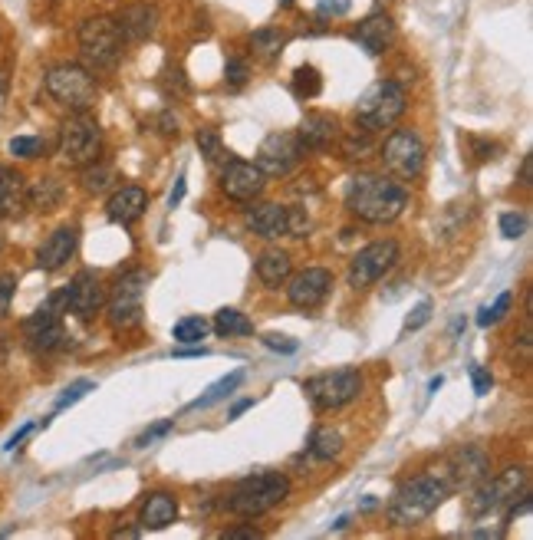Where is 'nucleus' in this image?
Returning <instances> with one entry per match:
<instances>
[{"label":"nucleus","mask_w":533,"mask_h":540,"mask_svg":"<svg viewBox=\"0 0 533 540\" xmlns=\"http://www.w3.org/2000/svg\"><path fill=\"white\" fill-rule=\"evenodd\" d=\"M102 155V132L96 119H89L86 112H76L60 126V159L73 168H86L99 162Z\"/></svg>","instance_id":"obj_8"},{"label":"nucleus","mask_w":533,"mask_h":540,"mask_svg":"<svg viewBox=\"0 0 533 540\" xmlns=\"http://www.w3.org/2000/svg\"><path fill=\"white\" fill-rule=\"evenodd\" d=\"M145 208H149V195H145L142 188L126 185V188H119L116 195L109 198L106 215H109V221H116V224H135L145 215Z\"/></svg>","instance_id":"obj_21"},{"label":"nucleus","mask_w":533,"mask_h":540,"mask_svg":"<svg viewBox=\"0 0 533 540\" xmlns=\"http://www.w3.org/2000/svg\"><path fill=\"white\" fill-rule=\"evenodd\" d=\"M280 4H283V7H293V0H280Z\"/></svg>","instance_id":"obj_54"},{"label":"nucleus","mask_w":533,"mask_h":540,"mask_svg":"<svg viewBox=\"0 0 533 540\" xmlns=\"http://www.w3.org/2000/svg\"><path fill=\"white\" fill-rule=\"evenodd\" d=\"M145 290H149V274L145 270H129L116 280L109 300V323L112 330H135L145 317Z\"/></svg>","instance_id":"obj_7"},{"label":"nucleus","mask_w":533,"mask_h":540,"mask_svg":"<svg viewBox=\"0 0 533 540\" xmlns=\"http://www.w3.org/2000/svg\"><path fill=\"white\" fill-rule=\"evenodd\" d=\"M251 405H254V399H241V402H234V405H231V419H237V415H244L247 409H251Z\"/></svg>","instance_id":"obj_52"},{"label":"nucleus","mask_w":533,"mask_h":540,"mask_svg":"<svg viewBox=\"0 0 533 540\" xmlns=\"http://www.w3.org/2000/svg\"><path fill=\"white\" fill-rule=\"evenodd\" d=\"M63 294H66V310H73L79 320H93L106 307V287H102V280L93 270H79Z\"/></svg>","instance_id":"obj_15"},{"label":"nucleus","mask_w":533,"mask_h":540,"mask_svg":"<svg viewBox=\"0 0 533 540\" xmlns=\"http://www.w3.org/2000/svg\"><path fill=\"white\" fill-rule=\"evenodd\" d=\"M109 182H112V168L99 165V162L86 165V172H83V188L89 191V195H96V191H102Z\"/></svg>","instance_id":"obj_36"},{"label":"nucleus","mask_w":533,"mask_h":540,"mask_svg":"<svg viewBox=\"0 0 533 540\" xmlns=\"http://www.w3.org/2000/svg\"><path fill=\"white\" fill-rule=\"evenodd\" d=\"M93 389H96V382H93V379H76L73 386H66V389H63V396L56 399V412L70 409V405H76L79 399H86Z\"/></svg>","instance_id":"obj_35"},{"label":"nucleus","mask_w":533,"mask_h":540,"mask_svg":"<svg viewBox=\"0 0 533 540\" xmlns=\"http://www.w3.org/2000/svg\"><path fill=\"white\" fill-rule=\"evenodd\" d=\"M214 333H218V336H251L254 323L247 320L241 310L224 307V310L214 313Z\"/></svg>","instance_id":"obj_28"},{"label":"nucleus","mask_w":533,"mask_h":540,"mask_svg":"<svg viewBox=\"0 0 533 540\" xmlns=\"http://www.w3.org/2000/svg\"><path fill=\"white\" fill-rule=\"evenodd\" d=\"M247 63L244 60H237V56H231L228 60V66H224V83H228L231 89H241L244 83H247Z\"/></svg>","instance_id":"obj_39"},{"label":"nucleus","mask_w":533,"mask_h":540,"mask_svg":"<svg viewBox=\"0 0 533 540\" xmlns=\"http://www.w3.org/2000/svg\"><path fill=\"white\" fill-rule=\"evenodd\" d=\"M33 429H37V425H33V422H27V425H20V429L14 432V435H10L7 438V445H4V452H17V448H20V442H24V438L33 432Z\"/></svg>","instance_id":"obj_48"},{"label":"nucleus","mask_w":533,"mask_h":540,"mask_svg":"<svg viewBox=\"0 0 533 540\" xmlns=\"http://www.w3.org/2000/svg\"><path fill=\"white\" fill-rule=\"evenodd\" d=\"M24 340L33 353H53L60 350L63 340H66V330H63V313L53 310L50 303L33 313V317L24 320Z\"/></svg>","instance_id":"obj_14"},{"label":"nucleus","mask_w":533,"mask_h":540,"mask_svg":"<svg viewBox=\"0 0 533 540\" xmlns=\"http://www.w3.org/2000/svg\"><path fill=\"white\" fill-rule=\"evenodd\" d=\"M17 290V277L14 274H0V320L10 313V300H14Z\"/></svg>","instance_id":"obj_42"},{"label":"nucleus","mask_w":533,"mask_h":540,"mask_svg":"<svg viewBox=\"0 0 533 540\" xmlns=\"http://www.w3.org/2000/svg\"><path fill=\"white\" fill-rule=\"evenodd\" d=\"M520 185H524V188L533 185V159H530V155H524V162H520Z\"/></svg>","instance_id":"obj_50"},{"label":"nucleus","mask_w":533,"mask_h":540,"mask_svg":"<svg viewBox=\"0 0 533 540\" xmlns=\"http://www.w3.org/2000/svg\"><path fill=\"white\" fill-rule=\"evenodd\" d=\"M208 330H211V323L204 317H185V320L175 323L172 336H175V343H181V346H198L204 336H208Z\"/></svg>","instance_id":"obj_29"},{"label":"nucleus","mask_w":533,"mask_h":540,"mask_svg":"<svg viewBox=\"0 0 533 540\" xmlns=\"http://www.w3.org/2000/svg\"><path fill=\"white\" fill-rule=\"evenodd\" d=\"M247 228H251L257 238H283L290 234V208L283 205H257L254 211H247Z\"/></svg>","instance_id":"obj_20"},{"label":"nucleus","mask_w":533,"mask_h":540,"mask_svg":"<svg viewBox=\"0 0 533 540\" xmlns=\"http://www.w3.org/2000/svg\"><path fill=\"white\" fill-rule=\"evenodd\" d=\"M267 185V175L254 162H234L228 159L221 172V188L231 201H254Z\"/></svg>","instance_id":"obj_17"},{"label":"nucleus","mask_w":533,"mask_h":540,"mask_svg":"<svg viewBox=\"0 0 533 540\" xmlns=\"http://www.w3.org/2000/svg\"><path fill=\"white\" fill-rule=\"evenodd\" d=\"M175 356H208V353H204V350H178Z\"/></svg>","instance_id":"obj_53"},{"label":"nucleus","mask_w":533,"mask_h":540,"mask_svg":"<svg viewBox=\"0 0 533 540\" xmlns=\"http://www.w3.org/2000/svg\"><path fill=\"white\" fill-rule=\"evenodd\" d=\"M432 475H438L448 491H468L491 475V458L478 445H461L458 452H451L441 461V468H435Z\"/></svg>","instance_id":"obj_9"},{"label":"nucleus","mask_w":533,"mask_h":540,"mask_svg":"<svg viewBox=\"0 0 533 540\" xmlns=\"http://www.w3.org/2000/svg\"><path fill=\"white\" fill-rule=\"evenodd\" d=\"M471 145H474V159H478V162H491V159H497V145H494V142L471 139Z\"/></svg>","instance_id":"obj_47"},{"label":"nucleus","mask_w":533,"mask_h":540,"mask_svg":"<svg viewBox=\"0 0 533 540\" xmlns=\"http://www.w3.org/2000/svg\"><path fill=\"white\" fill-rule=\"evenodd\" d=\"M448 494L451 491L441 485V478L432 475V471H428V475H418L412 481H405V485L395 491V498L389 501V521L395 527L422 524L441 508V501H445Z\"/></svg>","instance_id":"obj_2"},{"label":"nucleus","mask_w":533,"mask_h":540,"mask_svg":"<svg viewBox=\"0 0 533 540\" xmlns=\"http://www.w3.org/2000/svg\"><path fill=\"white\" fill-rule=\"evenodd\" d=\"M353 10V0H320L316 4V14L320 17H346Z\"/></svg>","instance_id":"obj_43"},{"label":"nucleus","mask_w":533,"mask_h":540,"mask_svg":"<svg viewBox=\"0 0 533 540\" xmlns=\"http://www.w3.org/2000/svg\"><path fill=\"white\" fill-rule=\"evenodd\" d=\"M330 290H333L330 270L310 267V270H303V274H297L290 280L287 297L297 310H316V307H323V300L330 297Z\"/></svg>","instance_id":"obj_16"},{"label":"nucleus","mask_w":533,"mask_h":540,"mask_svg":"<svg viewBox=\"0 0 533 540\" xmlns=\"http://www.w3.org/2000/svg\"><path fill=\"white\" fill-rule=\"evenodd\" d=\"M300 142L303 149H330L339 139V122L330 112H306L300 122Z\"/></svg>","instance_id":"obj_19"},{"label":"nucleus","mask_w":533,"mask_h":540,"mask_svg":"<svg viewBox=\"0 0 533 540\" xmlns=\"http://www.w3.org/2000/svg\"><path fill=\"white\" fill-rule=\"evenodd\" d=\"M428 320H432V300H422L412 313H408V320H405V333L422 330V326H425Z\"/></svg>","instance_id":"obj_41"},{"label":"nucleus","mask_w":533,"mask_h":540,"mask_svg":"<svg viewBox=\"0 0 533 540\" xmlns=\"http://www.w3.org/2000/svg\"><path fill=\"white\" fill-rule=\"evenodd\" d=\"M382 162L395 178L412 182L425 172V142L412 129H395L382 145Z\"/></svg>","instance_id":"obj_11"},{"label":"nucleus","mask_w":533,"mask_h":540,"mask_svg":"<svg viewBox=\"0 0 533 540\" xmlns=\"http://www.w3.org/2000/svg\"><path fill=\"white\" fill-rule=\"evenodd\" d=\"M76 241H79L76 228H56L50 238L40 244L37 267H40V270H60V267L76 254Z\"/></svg>","instance_id":"obj_18"},{"label":"nucleus","mask_w":533,"mask_h":540,"mask_svg":"<svg viewBox=\"0 0 533 540\" xmlns=\"http://www.w3.org/2000/svg\"><path fill=\"white\" fill-rule=\"evenodd\" d=\"M524 231H527V218L524 215H517V211H507V215H501V234L507 241H517Z\"/></svg>","instance_id":"obj_40"},{"label":"nucleus","mask_w":533,"mask_h":540,"mask_svg":"<svg viewBox=\"0 0 533 540\" xmlns=\"http://www.w3.org/2000/svg\"><path fill=\"white\" fill-rule=\"evenodd\" d=\"M241 382H244V369H234L231 376L218 379V382H214V386H211L208 392H204V396H198L195 402H188L185 409H188V412H195V409H208V405L221 402V399H228L231 392H234L237 386H241Z\"/></svg>","instance_id":"obj_27"},{"label":"nucleus","mask_w":533,"mask_h":540,"mask_svg":"<svg viewBox=\"0 0 533 540\" xmlns=\"http://www.w3.org/2000/svg\"><path fill=\"white\" fill-rule=\"evenodd\" d=\"M116 27L122 30V37L126 40H142V37H149V33L155 30V10L152 7H129V10H122V14L116 17Z\"/></svg>","instance_id":"obj_25"},{"label":"nucleus","mask_w":533,"mask_h":540,"mask_svg":"<svg viewBox=\"0 0 533 540\" xmlns=\"http://www.w3.org/2000/svg\"><path fill=\"white\" fill-rule=\"evenodd\" d=\"M353 40H356L366 53H372V56L385 53V47H389V43H392V20L385 17V14H372V17H366V20H362V24L356 27Z\"/></svg>","instance_id":"obj_22"},{"label":"nucleus","mask_w":533,"mask_h":540,"mask_svg":"<svg viewBox=\"0 0 533 540\" xmlns=\"http://www.w3.org/2000/svg\"><path fill=\"white\" fill-rule=\"evenodd\" d=\"M60 195H63L60 182H53V178H40V182L27 191V201H33V208L50 211L56 201H60Z\"/></svg>","instance_id":"obj_32"},{"label":"nucleus","mask_w":533,"mask_h":540,"mask_svg":"<svg viewBox=\"0 0 533 540\" xmlns=\"http://www.w3.org/2000/svg\"><path fill=\"white\" fill-rule=\"evenodd\" d=\"M224 537H228V540H257L260 531H251V527H247V531H228Z\"/></svg>","instance_id":"obj_51"},{"label":"nucleus","mask_w":533,"mask_h":540,"mask_svg":"<svg viewBox=\"0 0 533 540\" xmlns=\"http://www.w3.org/2000/svg\"><path fill=\"white\" fill-rule=\"evenodd\" d=\"M510 300H514V297H510L507 290H504V294L494 300V307H484V310L478 313V323H481V326H494V323H501V320H504V313L510 310Z\"/></svg>","instance_id":"obj_38"},{"label":"nucleus","mask_w":533,"mask_h":540,"mask_svg":"<svg viewBox=\"0 0 533 540\" xmlns=\"http://www.w3.org/2000/svg\"><path fill=\"white\" fill-rule=\"evenodd\" d=\"M10 152H14L17 159H40L43 139H37V135H17V139H10Z\"/></svg>","instance_id":"obj_37"},{"label":"nucleus","mask_w":533,"mask_h":540,"mask_svg":"<svg viewBox=\"0 0 533 540\" xmlns=\"http://www.w3.org/2000/svg\"><path fill=\"white\" fill-rule=\"evenodd\" d=\"M283 43H287V40H283L280 30H257L251 37V47L264 56V60H274V56L283 50Z\"/></svg>","instance_id":"obj_34"},{"label":"nucleus","mask_w":533,"mask_h":540,"mask_svg":"<svg viewBox=\"0 0 533 540\" xmlns=\"http://www.w3.org/2000/svg\"><path fill=\"white\" fill-rule=\"evenodd\" d=\"M303 142L297 132H270L264 142H260L257 149V168L264 175H274V178H283L290 175L293 168L303 162Z\"/></svg>","instance_id":"obj_12"},{"label":"nucleus","mask_w":533,"mask_h":540,"mask_svg":"<svg viewBox=\"0 0 533 540\" xmlns=\"http://www.w3.org/2000/svg\"><path fill=\"white\" fill-rule=\"evenodd\" d=\"M471 382H474V392H478V396H487V392H491V386H494L491 373H487V369L478 366V363H471Z\"/></svg>","instance_id":"obj_46"},{"label":"nucleus","mask_w":533,"mask_h":540,"mask_svg":"<svg viewBox=\"0 0 533 540\" xmlns=\"http://www.w3.org/2000/svg\"><path fill=\"white\" fill-rule=\"evenodd\" d=\"M290 254L287 251H264L257 257V277L264 280L267 287H280L283 280L290 277Z\"/></svg>","instance_id":"obj_26"},{"label":"nucleus","mask_w":533,"mask_h":540,"mask_svg":"<svg viewBox=\"0 0 533 540\" xmlns=\"http://www.w3.org/2000/svg\"><path fill=\"white\" fill-rule=\"evenodd\" d=\"M293 89H297V96H303V99L320 96V89H323L320 70H316V66H300V70L293 73Z\"/></svg>","instance_id":"obj_33"},{"label":"nucleus","mask_w":533,"mask_h":540,"mask_svg":"<svg viewBox=\"0 0 533 540\" xmlns=\"http://www.w3.org/2000/svg\"><path fill=\"white\" fill-rule=\"evenodd\" d=\"M47 93L56 99L60 106L73 109V112H86L96 103L99 86L93 80V73L79 63H60L47 73Z\"/></svg>","instance_id":"obj_6"},{"label":"nucleus","mask_w":533,"mask_h":540,"mask_svg":"<svg viewBox=\"0 0 533 540\" xmlns=\"http://www.w3.org/2000/svg\"><path fill=\"white\" fill-rule=\"evenodd\" d=\"M27 201V188L24 178H20L14 168L0 165V221L14 218Z\"/></svg>","instance_id":"obj_23"},{"label":"nucleus","mask_w":533,"mask_h":540,"mask_svg":"<svg viewBox=\"0 0 533 540\" xmlns=\"http://www.w3.org/2000/svg\"><path fill=\"white\" fill-rule=\"evenodd\" d=\"M395 261H399V244L395 241H376V244L362 247V251L353 257V264H349V287H356V290L372 287L376 280L389 274Z\"/></svg>","instance_id":"obj_13"},{"label":"nucleus","mask_w":533,"mask_h":540,"mask_svg":"<svg viewBox=\"0 0 533 540\" xmlns=\"http://www.w3.org/2000/svg\"><path fill=\"white\" fill-rule=\"evenodd\" d=\"M339 452H343V435L333 432V429H320L313 435L310 442V455L320 458V461H333Z\"/></svg>","instance_id":"obj_30"},{"label":"nucleus","mask_w":533,"mask_h":540,"mask_svg":"<svg viewBox=\"0 0 533 540\" xmlns=\"http://www.w3.org/2000/svg\"><path fill=\"white\" fill-rule=\"evenodd\" d=\"M287 494H290L287 475H280V471H264V475L244 478L241 485L228 494V511L237 517H260L287 501Z\"/></svg>","instance_id":"obj_3"},{"label":"nucleus","mask_w":533,"mask_h":540,"mask_svg":"<svg viewBox=\"0 0 533 540\" xmlns=\"http://www.w3.org/2000/svg\"><path fill=\"white\" fill-rule=\"evenodd\" d=\"M175 429V422L172 419H165V422H158V425H152V429H145L139 438H135V445H139V448H145V445H152L155 442V438H165L168 432H172Z\"/></svg>","instance_id":"obj_44"},{"label":"nucleus","mask_w":533,"mask_h":540,"mask_svg":"<svg viewBox=\"0 0 533 540\" xmlns=\"http://www.w3.org/2000/svg\"><path fill=\"white\" fill-rule=\"evenodd\" d=\"M195 142H198V149H201L204 162H208V165H221V162H228V149H224L221 135L214 132V129H198Z\"/></svg>","instance_id":"obj_31"},{"label":"nucleus","mask_w":533,"mask_h":540,"mask_svg":"<svg viewBox=\"0 0 533 540\" xmlns=\"http://www.w3.org/2000/svg\"><path fill=\"white\" fill-rule=\"evenodd\" d=\"M346 208L359 221L385 224L395 221L408 208V191L385 175H359L346 188Z\"/></svg>","instance_id":"obj_1"},{"label":"nucleus","mask_w":533,"mask_h":540,"mask_svg":"<svg viewBox=\"0 0 533 540\" xmlns=\"http://www.w3.org/2000/svg\"><path fill=\"white\" fill-rule=\"evenodd\" d=\"M264 346H267V350H277V353H297L300 350L297 340H290V336H277V333H267Z\"/></svg>","instance_id":"obj_45"},{"label":"nucleus","mask_w":533,"mask_h":540,"mask_svg":"<svg viewBox=\"0 0 533 540\" xmlns=\"http://www.w3.org/2000/svg\"><path fill=\"white\" fill-rule=\"evenodd\" d=\"M122 50H126V37H122L112 17H93L79 27V53L93 70L116 66L122 60Z\"/></svg>","instance_id":"obj_5"},{"label":"nucleus","mask_w":533,"mask_h":540,"mask_svg":"<svg viewBox=\"0 0 533 540\" xmlns=\"http://www.w3.org/2000/svg\"><path fill=\"white\" fill-rule=\"evenodd\" d=\"M188 182V178H185V172H181L178 178H175V188H172V195H168V208H178L181 205V198H185V185Z\"/></svg>","instance_id":"obj_49"},{"label":"nucleus","mask_w":533,"mask_h":540,"mask_svg":"<svg viewBox=\"0 0 533 540\" xmlns=\"http://www.w3.org/2000/svg\"><path fill=\"white\" fill-rule=\"evenodd\" d=\"M175 517H178V501L165 491L152 494V498L142 504V527L145 531H162V527L175 524Z\"/></svg>","instance_id":"obj_24"},{"label":"nucleus","mask_w":533,"mask_h":540,"mask_svg":"<svg viewBox=\"0 0 533 540\" xmlns=\"http://www.w3.org/2000/svg\"><path fill=\"white\" fill-rule=\"evenodd\" d=\"M402 112H405V89L395 80H379L359 96L356 122L362 129L379 132V129L395 126V122L402 119Z\"/></svg>","instance_id":"obj_4"},{"label":"nucleus","mask_w":533,"mask_h":540,"mask_svg":"<svg viewBox=\"0 0 533 540\" xmlns=\"http://www.w3.org/2000/svg\"><path fill=\"white\" fill-rule=\"evenodd\" d=\"M303 392L310 396L316 409L330 412V409H343L353 399H359L362 392V376L356 369H336V373H323L303 382Z\"/></svg>","instance_id":"obj_10"}]
</instances>
